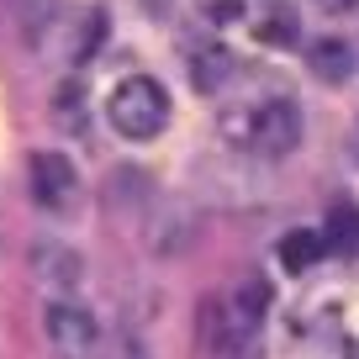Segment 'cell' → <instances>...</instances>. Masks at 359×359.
<instances>
[{
    "instance_id": "cell-4",
    "label": "cell",
    "mask_w": 359,
    "mask_h": 359,
    "mask_svg": "<svg viewBox=\"0 0 359 359\" xmlns=\"http://www.w3.org/2000/svg\"><path fill=\"white\" fill-rule=\"evenodd\" d=\"M27 191H32V201L43 206V212H64V206L79 196V169H74V158L58 154V148L32 154V158H27Z\"/></svg>"
},
{
    "instance_id": "cell-13",
    "label": "cell",
    "mask_w": 359,
    "mask_h": 359,
    "mask_svg": "<svg viewBox=\"0 0 359 359\" xmlns=\"http://www.w3.org/2000/svg\"><path fill=\"white\" fill-rule=\"evenodd\" d=\"M243 0H206V22H217V27H227V22H243Z\"/></svg>"
},
{
    "instance_id": "cell-1",
    "label": "cell",
    "mask_w": 359,
    "mask_h": 359,
    "mask_svg": "<svg viewBox=\"0 0 359 359\" xmlns=\"http://www.w3.org/2000/svg\"><path fill=\"white\" fill-rule=\"evenodd\" d=\"M217 133L233 148L259 158H285L302 143V106L291 95H259V101H233L217 116Z\"/></svg>"
},
{
    "instance_id": "cell-11",
    "label": "cell",
    "mask_w": 359,
    "mask_h": 359,
    "mask_svg": "<svg viewBox=\"0 0 359 359\" xmlns=\"http://www.w3.org/2000/svg\"><path fill=\"white\" fill-rule=\"evenodd\" d=\"M227 317H233V306H222V302H201V317H196V338H201L206 354H222V344H227Z\"/></svg>"
},
{
    "instance_id": "cell-3",
    "label": "cell",
    "mask_w": 359,
    "mask_h": 359,
    "mask_svg": "<svg viewBox=\"0 0 359 359\" xmlns=\"http://www.w3.org/2000/svg\"><path fill=\"white\" fill-rule=\"evenodd\" d=\"M43 333H48V344H53V354H64V359H90L95 348H101V327H95L90 306L69 302V296L48 302V312H43Z\"/></svg>"
},
{
    "instance_id": "cell-9",
    "label": "cell",
    "mask_w": 359,
    "mask_h": 359,
    "mask_svg": "<svg viewBox=\"0 0 359 359\" xmlns=\"http://www.w3.org/2000/svg\"><path fill=\"white\" fill-rule=\"evenodd\" d=\"M264 306H269V285L259 280V275H248V280L238 285V296H233V323L248 333V327L264 323Z\"/></svg>"
},
{
    "instance_id": "cell-7",
    "label": "cell",
    "mask_w": 359,
    "mask_h": 359,
    "mask_svg": "<svg viewBox=\"0 0 359 359\" xmlns=\"http://www.w3.org/2000/svg\"><path fill=\"white\" fill-rule=\"evenodd\" d=\"M275 259H280L291 275H306V269L323 259V233H312V227H291V233L275 243Z\"/></svg>"
},
{
    "instance_id": "cell-8",
    "label": "cell",
    "mask_w": 359,
    "mask_h": 359,
    "mask_svg": "<svg viewBox=\"0 0 359 359\" xmlns=\"http://www.w3.org/2000/svg\"><path fill=\"white\" fill-rule=\"evenodd\" d=\"M32 264H37V280H48V285H79V254H74V248L37 243Z\"/></svg>"
},
{
    "instance_id": "cell-2",
    "label": "cell",
    "mask_w": 359,
    "mask_h": 359,
    "mask_svg": "<svg viewBox=\"0 0 359 359\" xmlns=\"http://www.w3.org/2000/svg\"><path fill=\"white\" fill-rule=\"evenodd\" d=\"M106 116H111V127L122 137L148 143V137H158L169 127V90L154 74H127V79H116L111 101H106Z\"/></svg>"
},
{
    "instance_id": "cell-12",
    "label": "cell",
    "mask_w": 359,
    "mask_h": 359,
    "mask_svg": "<svg viewBox=\"0 0 359 359\" xmlns=\"http://www.w3.org/2000/svg\"><path fill=\"white\" fill-rule=\"evenodd\" d=\"M53 122L58 127H85V90H79L74 79H64V85L53 90Z\"/></svg>"
},
{
    "instance_id": "cell-14",
    "label": "cell",
    "mask_w": 359,
    "mask_h": 359,
    "mask_svg": "<svg viewBox=\"0 0 359 359\" xmlns=\"http://www.w3.org/2000/svg\"><path fill=\"white\" fill-rule=\"evenodd\" d=\"M354 238H359V217H354V212H338V217H333V243L348 248Z\"/></svg>"
},
{
    "instance_id": "cell-10",
    "label": "cell",
    "mask_w": 359,
    "mask_h": 359,
    "mask_svg": "<svg viewBox=\"0 0 359 359\" xmlns=\"http://www.w3.org/2000/svg\"><path fill=\"white\" fill-rule=\"evenodd\" d=\"M254 37L259 43H296V37H302V22H296L291 6H269L264 16H254Z\"/></svg>"
},
{
    "instance_id": "cell-6",
    "label": "cell",
    "mask_w": 359,
    "mask_h": 359,
    "mask_svg": "<svg viewBox=\"0 0 359 359\" xmlns=\"http://www.w3.org/2000/svg\"><path fill=\"white\" fill-rule=\"evenodd\" d=\"M233 69H238V58L227 53V48H196V58H191V79H196V90L201 95H217V90L233 79Z\"/></svg>"
},
{
    "instance_id": "cell-5",
    "label": "cell",
    "mask_w": 359,
    "mask_h": 359,
    "mask_svg": "<svg viewBox=\"0 0 359 359\" xmlns=\"http://www.w3.org/2000/svg\"><path fill=\"white\" fill-rule=\"evenodd\" d=\"M354 48L344 43V37H317L312 53H306V69H312L317 79H327V85H344L348 74H354Z\"/></svg>"
},
{
    "instance_id": "cell-15",
    "label": "cell",
    "mask_w": 359,
    "mask_h": 359,
    "mask_svg": "<svg viewBox=\"0 0 359 359\" xmlns=\"http://www.w3.org/2000/svg\"><path fill=\"white\" fill-rule=\"evenodd\" d=\"M111 348H116V354H106V359H143V344H137L133 333H116Z\"/></svg>"
},
{
    "instance_id": "cell-16",
    "label": "cell",
    "mask_w": 359,
    "mask_h": 359,
    "mask_svg": "<svg viewBox=\"0 0 359 359\" xmlns=\"http://www.w3.org/2000/svg\"><path fill=\"white\" fill-rule=\"evenodd\" d=\"M317 11H327V16H348V11H359V0H312Z\"/></svg>"
}]
</instances>
